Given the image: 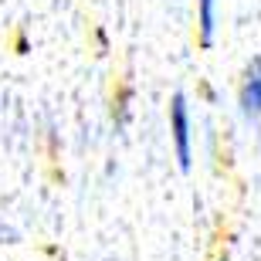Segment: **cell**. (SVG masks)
Segmentation results:
<instances>
[{
    "label": "cell",
    "mask_w": 261,
    "mask_h": 261,
    "mask_svg": "<svg viewBox=\"0 0 261 261\" xmlns=\"http://www.w3.org/2000/svg\"><path fill=\"white\" fill-rule=\"evenodd\" d=\"M197 14H200V41L211 44L214 41V28H217V0H197Z\"/></svg>",
    "instance_id": "obj_3"
},
{
    "label": "cell",
    "mask_w": 261,
    "mask_h": 261,
    "mask_svg": "<svg viewBox=\"0 0 261 261\" xmlns=\"http://www.w3.org/2000/svg\"><path fill=\"white\" fill-rule=\"evenodd\" d=\"M170 129H173V146L180 170H190V109H187V95L176 92L170 102Z\"/></svg>",
    "instance_id": "obj_1"
},
{
    "label": "cell",
    "mask_w": 261,
    "mask_h": 261,
    "mask_svg": "<svg viewBox=\"0 0 261 261\" xmlns=\"http://www.w3.org/2000/svg\"><path fill=\"white\" fill-rule=\"evenodd\" d=\"M238 102H241V112L248 119H258L261 116V58H254L251 65H248V71H244Z\"/></svg>",
    "instance_id": "obj_2"
}]
</instances>
